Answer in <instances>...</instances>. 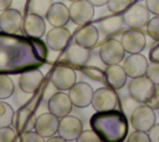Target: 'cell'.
<instances>
[{
    "label": "cell",
    "instance_id": "cell-45",
    "mask_svg": "<svg viewBox=\"0 0 159 142\" xmlns=\"http://www.w3.org/2000/svg\"><path fill=\"white\" fill-rule=\"evenodd\" d=\"M93 6H103V5H106L107 2H108V0H88Z\"/></svg>",
    "mask_w": 159,
    "mask_h": 142
},
{
    "label": "cell",
    "instance_id": "cell-21",
    "mask_svg": "<svg viewBox=\"0 0 159 142\" xmlns=\"http://www.w3.org/2000/svg\"><path fill=\"white\" fill-rule=\"evenodd\" d=\"M22 26V15L17 9H6L0 15V29L7 34H17Z\"/></svg>",
    "mask_w": 159,
    "mask_h": 142
},
{
    "label": "cell",
    "instance_id": "cell-14",
    "mask_svg": "<svg viewBox=\"0 0 159 142\" xmlns=\"http://www.w3.org/2000/svg\"><path fill=\"white\" fill-rule=\"evenodd\" d=\"M93 92L94 91L92 90L91 85H88L87 82H76L68 90V96L75 107L84 108L92 103Z\"/></svg>",
    "mask_w": 159,
    "mask_h": 142
},
{
    "label": "cell",
    "instance_id": "cell-23",
    "mask_svg": "<svg viewBox=\"0 0 159 142\" xmlns=\"http://www.w3.org/2000/svg\"><path fill=\"white\" fill-rule=\"evenodd\" d=\"M127 73L119 64L114 65H108L107 69L104 70V81L108 87L114 88V90H120L125 82H127Z\"/></svg>",
    "mask_w": 159,
    "mask_h": 142
},
{
    "label": "cell",
    "instance_id": "cell-8",
    "mask_svg": "<svg viewBox=\"0 0 159 142\" xmlns=\"http://www.w3.org/2000/svg\"><path fill=\"white\" fill-rule=\"evenodd\" d=\"M50 81L58 91H66L76 83V72L71 66L60 64L52 70Z\"/></svg>",
    "mask_w": 159,
    "mask_h": 142
},
{
    "label": "cell",
    "instance_id": "cell-43",
    "mask_svg": "<svg viewBox=\"0 0 159 142\" xmlns=\"http://www.w3.org/2000/svg\"><path fill=\"white\" fill-rule=\"evenodd\" d=\"M12 5V0H0V11L9 9Z\"/></svg>",
    "mask_w": 159,
    "mask_h": 142
},
{
    "label": "cell",
    "instance_id": "cell-37",
    "mask_svg": "<svg viewBox=\"0 0 159 142\" xmlns=\"http://www.w3.org/2000/svg\"><path fill=\"white\" fill-rule=\"evenodd\" d=\"M19 140L22 142H42V141H45V138L42 136H40L36 131H31V130L21 133Z\"/></svg>",
    "mask_w": 159,
    "mask_h": 142
},
{
    "label": "cell",
    "instance_id": "cell-9",
    "mask_svg": "<svg viewBox=\"0 0 159 142\" xmlns=\"http://www.w3.org/2000/svg\"><path fill=\"white\" fill-rule=\"evenodd\" d=\"M120 42H122L125 52H128V54L142 52L147 45L145 35L142 31V29H133V27H129L128 30H125L122 34Z\"/></svg>",
    "mask_w": 159,
    "mask_h": 142
},
{
    "label": "cell",
    "instance_id": "cell-6",
    "mask_svg": "<svg viewBox=\"0 0 159 142\" xmlns=\"http://www.w3.org/2000/svg\"><path fill=\"white\" fill-rule=\"evenodd\" d=\"M119 103L118 95L114 88L111 87H101L93 92L92 106L96 111H109L116 110Z\"/></svg>",
    "mask_w": 159,
    "mask_h": 142
},
{
    "label": "cell",
    "instance_id": "cell-20",
    "mask_svg": "<svg viewBox=\"0 0 159 142\" xmlns=\"http://www.w3.org/2000/svg\"><path fill=\"white\" fill-rule=\"evenodd\" d=\"M148 67V60L145 56H143L140 52L138 54H130L123 62V69L130 78L144 76Z\"/></svg>",
    "mask_w": 159,
    "mask_h": 142
},
{
    "label": "cell",
    "instance_id": "cell-38",
    "mask_svg": "<svg viewBox=\"0 0 159 142\" xmlns=\"http://www.w3.org/2000/svg\"><path fill=\"white\" fill-rule=\"evenodd\" d=\"M145 105H148L149 107H152L154 111L159 108V85L155 86V91H154V93H153L152 97L147 101Z\"/></svg>",
    "mask_w": 159,
    "mask_h": 142
},
{
    "label": "cell",
    "instance_id": "cell-12",
    "mask_svg": "<svg viewBox=\"0 0 159 142\" xmlns=\"http://www.w3.org/2000/svg\"><path fill=\"white\" fill-rule=\"evenodd\" d=\"M63 56H65L63 60L66 61L67 65H71V66H75L78 69L86 66L92 57L91 49L81 46L76 42L70 44V46H67V50Z\"/></svg>",
    "mask_w": 159,
    "mask_h": 142
},
{
    "label": "cell",
    "instance_id": "cell-41",
    "mask_svg": "<svg viewBox=\"0 0 159 142\" xmlns=\"http://www.w3.org/2000/svg\"><path fill=\"white\" fill-rule=\"evenodd\" d=\"M147 7L154 15H159V0H145Z\"/></svg>",
    "mask_w": 159,
    "mask_h": 142
},
{
    "label": "cell",
    "instance_id": "cell-29",
    "mask_svg": "<svg viewBox=\"0 0 159 142\" xmlns=\"http://www.w3.org/2000/svg\"><path fill=\"white\" fill-rule=\"evenodd\" d=\"M132 4V0H108L107 7L112 14H120L125 11Z\"/></svg>",
    "mask_w": 159,
    "mask_h": 142
},
{
    "label": "cell",
    "instance_id": "cell-32",
    "mask_svg": "<svg viewBox=\"0 0 159 142\" xmlns=\"http://www.w3.org/2000/svg\"><path fill=\"white\" fill-rule=\"evenodd\" d=\"M17 141V132L10 126L0 127V142H14Z\"/></svg>",
    "mask_w": 159,
    "mask_h": 142
},
{
    "label": "cell",
    "instance_id": "cell-25",
    "mask_svg": "<svg viewBox=\"0 0 159 142\" xmlns=\"http://www.w3.org/2000/svg\"><path fill=\"white\" fill-rule=\"evenodd\" d=\"M123 16L119 14H113L112 16H106L98 20L99 32L104 36H113L122 31L123 29Z\"/></svg>",
    "mask_w": 159,
    "mask_h": 142
},
{
    "label": "cell",
    "instance_id": "cell-48",
    "mask_svg": "<svg viewBox=\"0 0 159 142\" xmlns=\"http://www.w3.org/2000/svg\"><path fill=\"white\" fill-rule=\"evenodd\" d=\"M68 1H76V0H68Z\"/></svg>",
    "mask_w": 159,
    "mask_h": 142
},
{
    "label": "cell",
    "instance_id": "cell-44",
    "mask_svg": "<svg viewBox=\"0 0 159 142\" xmlns=\"http://www.w3.org/2000/svg\"><path fill=\"white\" fill-rule=\"evenodd\" d=\"M46 141H47V142H66L65 138H62L60 135H58V136H51V137L46 138Z\"/></svg>",
    "mask_w": 159,
    "mask_h": 142
},
{
    "label": "cell",
    "instance_id": "cell-40",
    "mask_svg": "<svg viewBox=\"0 0 159 142\" xmlns=\"http://www.w3.org/2000/svg\"><path fill=\"white\" fill-rule=\"evenodd\" d=\"M149 60H150V61L159 62V41H157V42L152 46V49H150V51H149Z\"/></svg>",
    "mask_w": 159,
    "mask_h": 142
},
{
    "label": "cell",
    "instance_id": "cell-2",
    "mask_svg": "<svg viewBox=\"0 0 159 142\" xmlns=\"http://www.w3.org/2000/svg\"><path fill=\"white\" fill-rule=\"evenodd\" d=\"M89 126L104 142H122L128 136V120L123 111H96L89 118Z\"/></svg>",
    "mask_w": 159,
    "mask_h": 142
},
{
    "label": "cell",
    "instance_id": "cell-28",
    "mask_svg": "<svg viewBox=\"0 0 159 142\" xmlns=\"http://www.w3.org/2000/svg\"><path fill=\"white\" fill-rule=\"evenodd\" d=\"M14 113L15 112L12 107L9 103L0 100V127L11 126L14 121Z\"/></svg>",
    "mask_w": 159,
    "mask_h": 142
},
{
    "label": "cell",
    "instance_id": "cell-33",
    "mask_svg": "<svg viewBox=\"0 0 159 142\" xmlns=\"http://www.w3.org/2000/svg\"><path fill=\"white\" fill-rule=\"evenodd\" d=\"M120 105H122V110H123V112H124L125 115L130 116L132 112L134 111V108H135L137 106H139L140 103H139L137 100H134V98L129 95V96H127V97H124V98L122 100Z\"/></svg>",
    "mask_w": 159,
    "mask_h": 142
},
{
    "label": "cell",
    "instance_id": "cell-19",
    "mask_svg": "<svg viewBox=\"0 0 159 142\" xmlns=\"http://www.w3.org/2000/svg\"><path fill=\"white\" fill-rule=\"evenodd\" d=\"M98 39H99L98 29L91 22L81 25L73 35L75 42L81 46H84L87 49H93L97 45Z\"/></svg>",
    "mask_w": 159,
    "mask_h": 142
},
{
    "label": "cell",
    "instance_id": "cell-35",
    "mask_svg": "<svg viewBox=\"0 0 159 142\" xmlns=\"http://www.w3.org/2000/svg\"><path fill=\"white\" fill-rule=\"evenodd\" d=\"M83 72L88 76V77H91V78H93V80H96V81H102V80H104V71H102L99 67H97V66H89V67H84L83 66Z\"/></svg>",
    "mask_w": 159,
    "mask_h": 142
},
{
    "label": "cell",
    "instance_id": "cell-13",
    "mask_svg": "<svg viewBox=\"0 0 159 142\" xmlns=\"http://www.w3.org/2000/svg\"><path fill=\"white\" fill-rule=\"evenodd\" d=\"M73 107V103L68 96V93H65L62 91L55 92L48 100H47V108L51 113H53L56 117L62 118L71 113Z\"/></svg>",
    "mask_w": 159,
    "mask_h": 142
},
{
    "label": "cell",
    "instance_id": "cell-46",
    "mask_svg": "<svg viewBox=\"0 0 159 142\" xmlns=\"http://www.w3.org/2000/svg\"><path fill=\"white\" fill-rule=\"evenodd\" d=\"M132 1H140V0H132Z\"/></svg>",
    "mask_w": 159,
    "mask_h": 142
},
{
    "label": "cell",
    "instance_id": "cell-4",
    "mask_svg": "<svg viewBox=\"0 0 159 142\" xmlns=\"http://www.w3.org/2000/svg\"><path fill=\"white\" fill-rule=\"evenodd\" d=\"M99 59L104 65H114L119 64L125 55V50L119 40L108 39L99 47Z\"/></svg>",
    "mask_w": 159,
    "mask_h": 142
},
{
    "label": "cell",
    "instance_id": "cell-47",
    "mask_svg": "<svg viewBox=\"0 0 159 142\" xmlns=\"http://www.w3.org/2000/svg\"><path fill=\"white\" fill-rule=\"evenodd\" d=\"M157 111H158V115H159V108H158V110H157Z\"/></svg>",
    "mask_w": 159,
    "mask_h": 142
},
{
    "label": "cell",
    "instance_id": "cell-17",
    "mask_svg": "<svg viewBox=\"0 0 159 142\" xmlns=\"http://www.w3.org/2000/svg\"><path fill=\"white\" fill-rule=\"evenodd\" d=\"M58 123H60L58 117H56L51 112H46V113H42V115L36 117V122H35L34 128L40 136H42L46 140V138L55 136L57 133Z\"/></svg>",
    "mask_w": 159,
    "mask_h": 142
},
{
    "label": "cell",
    "instance_id": "cell-22",
    "mask_svg": "<svg viewBox=\"0 0 159 142\" xmlns=\"http://www.w3.org/2000/svg\"><path fill=\"white\" fill-rule=\"evenodd\" d=\"M36 122V116L34 111L29 107H20L15 113H14V126L16 128L17 133H24L26 131H30L32 127H35Z\"/></svg>",
    "mask_w": 159,
    "mask_h": 142
},
{
    "label": "cell",
    "instance_id": "cell-10",
    "mask_svg": "<svg viewBox=\"0 0 159 142\" xmlns=\"http://www.w3.org/2000/svg\"><path fill=\"white\" fill-rule=\"evenodd\" d=\"M70 19L76 25H84L91 22L94 16V6L88 0H76L70 5Z\"/></svg>",
    "mask_w": 159,
    "mask_h": 142
},
{
    "label": "cell",
    "instance_id": "cell-16",
    "mask_svg": "<svg viewBox=\"0 0 159 142\" xmlns=\"http://www.w3.org/2000/svg\"><path fill=\"white\" fill-rule=\"evenodd\" d=\"M71 32L63 26H53L46 35V45L52 51L65 50L71 41Z\"/></svg>",
    "mask_w": 159,
    "mask_h": 142
},
{
    "label": "cell",
    "instance_id": "cell-31",
    "mask_svg": "<svg viewBox=\"0 0 159 142\" xmlns=\"http://www.w3.org/2000/svg\"><path fill=\"white\" fill-rule=\"evenodd\" d=\"M145 76H147L154 85H159V62L150 61V64H148Z\"/></svg>",
    "mask_w": 159,
    "mask_h": 142
},
{
    "label": "cell",
    "instance_id": "cell-24",
    "mask_svg": "<svg viewBox=\"0 0 159 142\" xmlns=\"http://www.w3.org/2000/svg\"><path fill=\"white\" fill-rule=\"evenodd\" d=\"M46 19L52 26H65L70 21V9L63 2H52Z\"/></svg>",
    "mask_w": 159,
    "mask_h": 142
},
{
    "label": "cell",
    "instance_id": "cell-11",
    "mask_svg": "<svg viewBox=\"0 0 159 142\" xmlns=\"http://www.w3.org/2000/svg\"><path fill=\"white\" fill-rule=\"evenodd\" d=\"M83 131V122L77 116L67 115L60 118L57 133L65 138V141H77L78 136Z\"/></svg>",
    "mask_w": 159,
    "mask_h": 142
},
{
    "label": "cell",
    "instance_id": "cell-30",
    "mask_svg": "<svg viewBox=\"0 0 159 142\" xmlns=\"http://www.w3.org/2000/svg\"><path fill=\"white\" fill-rule=\"evenodd\" d=\"M147 32L153 40L159 41V15H155L149 20L147 24Z\"/></svg>",
    "mask_w": 159,
    "mask_h": 142
},
{
    "label": "cell",
    "instance_id": "cell-5",
    "mask_svg": "<svg viewBox=\"0 0 159 142\" xmlns=\"http://www.w3.org/2000/svg\"><path fill=\"white\" fill-rule=\"evenodd\" d=\"M155 86L157 85H154L144 75V76H139V77L132 78V81L128 85V92L139 103H147V101L154 93Z\"/></svg>",
    "mask_w": 159,
    "mask_h": 142
},
{
    "label": "cell",
    "instance_id": "cell-7",
    "mask_svg": "<svg viewBox=\"0 0 159 142\" xmlns=\"http://www.w3.org/2000/svg\"><path fill=\"white\" fill-rule=\"evenodd\" d=\"M155 120H157V116H155L154 110L145 103L137 106L130 115L132 127L139 131L148 132V130L155 123Z\"/></svg>",
    "mask_w": 159,
    "mask_h": 142
},
{
    "label": "cell",
    "instance_id": "cell-3",
    "mask_svg": "<svg viewBox=\"0 0 159 142\" xmlns=\"http://www.w3.org/2000/svg\"><path fill=\"white\" fill-rule=\"evenodd\" d=\"M150 11L147 7V5H143L142 2L137 1L135 4H130V6L124 11L123 21L127 26L133 29H143L149 22Z\"/></svg>",
    "mask_w": 159,
    "mask_h": 142
},
{
    "label": "cell",
    "instance_id": "cell-42",
    "mask_svg": "<svg viewBox=\"0 0 159 142\" xmlns=\"http://www.w3.org/2000/svg\"><path fill=\"white\" fill-rule=\"evenodd\" d=\"M57 91H58V90H57V88L55 87V85H53V83L50 81V85L46 87V90H45V92H43V98L48 100V98H50V97H51V96H52L55 92H57Z\"/></svg>",
    "mask_w": 159,
    "mask_h": 142
},
{
    "label": "cell",
    "instance_id": "cell-18",
    "mask_svg": "<svg viewBox=\"0 0 159 142\" xmlns=\"http://www.w3.org/2000/svg\"><path fill=\"white\" fill-rule=\"evenodd\" d=\"M21 30H22L24 35H26L29 37L41 39V36H43V34L46 31V24H45L42 16L34 14V12H29L25 16V19H22Z\"/></svg>",
    "mask_w": 159,
    "mask_h": 142
},
{
    "label": "cell",
    "instance_id": "cell-34",
    "mask_svg": "<svg viewBox=\"0 0 159 142\" xmlns=\"http://www.w3.org/2000/svg\"><path fill=\"white\" fill-rule=\"evenodd\" d=\"M78 142H101V137L96 133V131L91 130H83L81 132V135L77 138Z\"/></svg>",
    "mask_w": 159,
    "mask_h": 142
},
{
    "label": "cell",
    "instance_id": "cell-15",
    "mask_svg": "<svg viewBox=\"0 0 159 142\" xmlns=\"http://www.w3.org/2000/svg\"><path fill=\"white\" fill-rule=\"evenodd\" d=\"M43 82V73L39 69H29L20 73L19 87L25 93H35Z\"/></svg>",
    "mask_w": 159,
    "mask_h": 142
},
{
    "label": "cell",
    "instance_id": "cell-26",
    "mask_svg": "<svg viewBox=\"0 0 159 142\" xmlns=\"http://www.w3.org/2000/svg\"><path fill=\"white\" fill-rule=\"evenodd\" d=\"M15 90L14 82L7 73H0V100H6L12 96Z\"/></svg>",
    "mask_w": 159,
    "mask_h": 142
},
{
    "label": "cell",
    "instance_id": "cell-39",
    "mask_svg": "<svg viewBox=\"0 0 159 142\" xmlns=\"http://www.w3.org/2000/svg\"><path fill=\"white\" fill-rule=\"evenodd\" d=\"M148 136H149V141L159 142V123H154L148 130Z\"/></svg>",
    "mask_w": 159,
    "mask_h": 142
},
{
    "label": "cell",
    "instance_id": "cell-1",
    "mask_svg": "<svg viewBox=\"0 0 159 142\" xmlns=\"http://www.w3.org/2000/svg\"><path fill=\"white\" fill-rule=\"evenodd\" d=\"M46 55V46L40 39L0 32V73L36 69L45 61Z\"/></svg>",
    "mask_w": 159,
    "mask_h": 142
},
{
    "label": "cell",
    "instance_id": "cell-27",
    "mask_svg": "<svg viewBox=\"0 0 159 142\" xmlns=\"http://www.w3.org/2000/svg\"><path fill=\"white\" fill-rule=\"evenodd\" d=\"M51 5H52V0H30L29 10H30V12L37 14L43 17V16H46Z\"/></svg>",
    "mask_w": 159,
    "mask_h": 142
},
{
    "label": "cell",
    "instance_id": "cell-36",
    "mask_svg": "<svg viewBox=\"0 0 159 142\" xmlns=\"http://www.w3.org/2000/svg\"><path fill=\"white\" fill-rule=\"evenodd\" d=\"M125 141L127 142H149V136L145 131L135 130L134 132L129 133V136H127Z\"/></svg>",
    "mask_w": 159,
    "mask_h": 142
}]
</instances>
